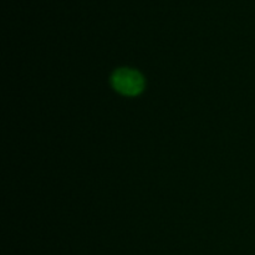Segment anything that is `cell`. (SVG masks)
Segmentation results:
<instances>
[{"instance_id":"obj_1","label":"cell","mask_w":255,"mask_h":255,"mask_svg":"<svg viewBox=\"0 0 255 255\" xmlns=\"http://www.w3.org/2000/svg\"><path fill=\"white\" fill-rule=\"evenodd\" d=\"M111 85L119 94L127 97L141 95L146 87V80L139 71L128 67L115 70L111 75Z\"/></svg>"}]
</instances>
